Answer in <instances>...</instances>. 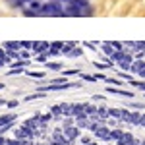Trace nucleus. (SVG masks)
<instances>
[{
    "instance_id": "ddd939ff",
    "label": "nucleus",
    "mask_w": 145,
    "mask_h": 145,
    "mask_svg": "<svg viewBox=\"0 0 145 145\" xmlns=\"http://www.w3.org/2000/svg\"><path fill=\"white\" fill-rule=\"evenodd\" d=\"M0 60H2V64H8L10 62V56H8V50L6 48H0Z\"/></svg>"
},
{
    "instance_id": "f257e3e1",
    "label": "nucleus",
    "mask_w": 145,
    "mask_h": 145,
    "mask_svg": "<svg viewBox=\"0 0 145 145\" xmlns=\"http://www.w3.org/2000/svg\"><path fill=\"white\" fill-rule=\"evenodd\" d=\"M41 16H50V18H62V16H66L64 4H62L60 0L46 2V4L41 6Z\"/></svg>"
},
{
    "instance_id": "5701e85b",
    "label": "nucleus",
    "mask_w": 145,
    "mask_h": 145,
    "mask_svg": "<svg viewBox=\"0 0 145 145\" xmlns=\"http://www.w3.org/2000/svg\"><path fill=\"white\" fill-rule=\"evenodd\" d=\"M52 114L60 116V114H62V106H52Z\"/></svg>"
},
{
    "instance_id": "f3484780",
    "label": "nucleus",
    "mask_w": 145,
    "mask_h": 145,
    "mask_svg": "<svg viewBox=\"0 0 145 145\" xmlns=\"http://www.w3.org/2000/svg\"><path fill=\"white\" fill-rule=\"evenodd\" d=\"M122 135H124V132H120V130H112V132H110L112 139H122Z\"/></svg>"
},
{
    "instance_id": "1a4fd4ad",
    "label": "nucleus",
    "mask_w": 145,
    "mask_h": 145,
    "mask_svg": "<svg viewBox=\"0 0 145 145\" xmlns=\"http://www.w3.org/2000/svg\"><path fill=\"white\" fill-rule=\"evenodd\" d=\"M103 52H105V54L106 56H114V52H116V48H114V46L110 45V43H105V45H103Z\"/></svg>"
},
{
    "instance_id": "bb28decb",
    "label": "nucleus",
    "mask_w": 145,
    "mask_h": 145,
    "mask_svg": "<svg viewBox=\"0 0 145 145\" xmlns=\"http://www.w3.org/2000/svg\"><path fill=\"white\" fill-rule=\"evenodd\" d=\"M106 81H108V83H112V85H120V79H106Z\"/></svg>"
},
{
    "instance_id": "6ab92c4d",
    "label": "nucleus",
    "mask_w": 145,
    "mask_h": 145,
    "mask_svg": "<svg viewBox=\"0 0 145 145\" xmlns=\"http://www.w3.org/2000/svg\"><path fill=\"white\" fill-rule=\"evenodd\" d=\"M27 76H31V78H43L45 74L43 72H27Z\"/></svg>"
},
{
    "instance_id": "393cba45",
    "label": "nucleus",
    "mask_w": 145,
    "mask_h": 145,
    "mask_svg": "<svg viewBox=\"0 0 145 145\" xmlns=\"http://www.w3.org/2000/svg\"><path fill=\"white\" fill-rule=\"evenodd\" d=\"M48 68H50V70H60V64H58V62H50V64H48Z\"/></svg>"
},
{
    "instance_id": "cd10ccee",
    "label": "nucleus",
    "mask_w": 145,
    "mask_h": 145,
    "mask_svg": "<svg viewBox=\"0 0 145 145\" xmlns=\"http://www.w3.org/2000/svg\"><path fill=\"white\" fill-rule=\"evenodd\" d=\"M70 126H72V120L66 118V120H64V128H70Z\"/></svg>"
},
{
    "instance_id": "9b49d317",
    "label": "nucleus",
    "mask_w": 145,
    "mask_h": 145,
    "mask_svg": "<svg viewBox=\"0 0 145 145\" xmlns=\"http://www.w3.org/2000/svg\"><path fill=\"white\" fill-rule=\"evenodd\" d=\"M45 48H48V41H45V43H35V45H33V50H35V52H39V54H41Z\"/></svg>"
},
{
    "instance_id": "20e7f679",
    "label": "nucleus",
    "mask_w": 145,
    "mask_h": 145,
    "mask_svg": "<svg viewBox=\"0 0 145 145\" xmlns=\"http://www.w3.org/2000/svg\"><path fill=\"white\" fill-rule=\"evenodd\" d=\"M4 48L6 50H20L22 48V41H8V43H4Z\"/></svg>"
},
{
    "instance_id": "a878e982",
    "label": "nucleus",
    "mask_w": 145,
    "mask_h": 145,
    "mask_svg": "<svg viewBox=\"0 0 145 145\" xmlns=\"http://www.w3.org/2000/svg\"><path fill=\"white\" fill-rule=\"evenodd\" d=\"M6 105H8V106H10V108H16V106H18V105H20V101H8V103H6Z\"/></svg>"
},
{
    "instance_id": "4468645a",
    "label": "nucleus",
    "mask_w": 145,
    "mask_h": 145,
    "mask_svg": "<svg viewBox=\"0 0 145 145\" xmlns=\"http://www.w3.org/2000/svg\"><path fill=\"white\" fill-rule=\"evenodd\" d=\"M72 48H76V43H68V45H64L62 46V54H70Z\"/></svg>"
},
{
    "instance_id": "72a5a7b5",
    "label": "nucleus",
    "mask_w": 145,
    "mask_h": 145,
    "mask_svg": "<svg viewBox=\"0 0 145 145\" xmlns=\"http://www.w3.org/2000/svg\"><path fill=\"white\" fill-rule=\"evenodd\" d=\"M143 145H145V141H143Z\"/></svg>"
},
{
    "instance_id": "c756f323",
    "label": "nucleus",
    "mask_w": 145,
    "mask_h": 145,
    "mask_svg": "<svg viewBox=\"0 0 145 145\" xmlns=\"http://www.w3.org/2000/svg\"><path fill=\"white\" fill-rule=\"evenodd\" d=\"M139 126H145V114L141 116V122H139Z\"/></svg>"
},
{
    "instance_id": "4be33fe9",
    "label": "nucleus",
    "mask_w": 145,
    "mask_h": 145,
    "mask_svg": "<svg viewBox=\"0 0 145 145\" xmlns=\"http://www.w3.org/2000/svg\"><path fill=\"white\" fill-rule=\"evenodd\" d=\"M46 56H48V52H41V54L37 56V60H39V62H45V60H46Z\"/></svg>"
},
{
    "instance_id": "2eb2a0df",
    "label": "nucleus",
    "mask_w": 145,
    "mask_h": 145,
    "mask_svg": "<svg viewBox=\"0 0 145 145\" xmlns=\"http://www.w3.org/2000/svg\"><path fill=\"white\" fill-rule=\"evenodd\" d=\"M122 112H124V110H118V108H110V110H108V116H114V118H120V120H122Z\"/></svg>"
},
{
    "instance_id": "6e6552de",
    "label": "nucleus",
    "mask_w": 145,
    "mask_h": 145,
    "mask_svg": "<svg viewBox=\"0 0 145 145\" xmlns=\"http://www.w3.org/2000/svg\"><path fill=\"white\" fill-rule=\"evenodd\" d=\"M62 46H64V43H60V41L52 43V45H50V50H48V56H54L58 50H62Z\"/></svg>"
},
{
    "instance_id": "f8f14e48",
    "label": "nucleus",
    "mask_w": 145,
    "mask_h": 145,
    "mask_svg": "<svg viewBox=\"0 0 145 145\" xmlns=\"http://www.w3.org/2000/svg\"><path fill=\"white\" fill-rule=\"evenodd\" d=\"M83 110L87 112V116H95V114H97V108H95V106H93V105H87V103H85V105H83Z\"/></svg>"
},
{
    "instance_id": "39448f33",
    "label": "nucleus",
    "mask_w": 145,
    "mask_h": 145,
    "mask_svg": "<svg viewBox=\"0 0 145 145\" xmlns=\"http://www.w3.org/2000/svg\"><path fill=\"white\" fill-rule=\"evenodd\" d=\"M118 141H120V145H135L137 143L134 137H132V134H124L122 139H118Z\"/></svg>"
},
{
    "instance_id": "7c9ffc66",
    "label": "nucleus",
    "mask_w": 145,
    "mask_h": 145,
    "mask_svg": "<svg viewBox=\"0 0 145 145\" xmlns=\"http://www.w3.org/2000/svg\"><path fill=\"white\" fill-rule=\"evenodd\" d=\"M0 89H4V83H0Z\"/></svg>"
},
{
    "instance_id": "dca6fc26",
    "label": "nucleus",
    "mask_w": 145,
    "mask_h": 145,
    "mask_svg": "<svg viewBox=\"0 0 145 145\" xmlns=\"http://www.w3.org/2000/svg\"><path fill=\"white\" fill-rule=\"evenodd\" d=\"M60 106H62V114H68V116H72V106H70V105H66V103H62Z\"/></svg>"
},
{
    "instance_id": "2f4dec72",
    "label": "nucleus",
    "mask_w": 145,
    "mask_h": 145,
    "mask_svg": "<svg viewBox=\"0 0 145 145\" xmlns=\"http://www.w3.org/2000/svg\"><path fill=\"white\" fill-rule=\"evenodd\" d=\"M0 105H4V101H0Z\"/></svg>"
},
{
    "instance_id": "9d476101",
    "label": "nucleus",
    "mask_w": 145,
    "mask_h": 145,
    "mask_svg": "<svg viewBox=\"0 0 145 145\" xmlns=\"http://www.w3.org/2000/svg\"><path fill=\"white\" fill-rule=\"evenodd\" d=\"M108 93H114V95H122V97H132L130 91H122V89H114V87H106Z\"/></svg>"
},
{
    "instance_id": "f03ea898",
    "label": "nucleus",
    "mask_w": 145,
    "mask_h": 145,
    "mask_svg": "<svg viewBox=\"0 0 145 145\" xmlns=\"http://www.w3.org/2000/svg\"><path fill=\"white\" fill-rule=\"evenodd\" d=\"M64 134H66V139L68 141H74L76 137H78V134H79V128H64Z\"/></svg>"
},
{
    "instance_id": "473e14b6",
    "label": "nucleus",
    "mask_w": 145,
    "mask_h": 145,
    "mask_svg": "<svg viewBox=\"0 0 145 145\" xmlns=\"http://www.w3.org/2000/svg\"><path fill=\"white\" fill-rule=\"evenodd\" d=\"M0 66H2V60H0Z\"/></svg>"
},
{
    "instance_id": "c85d7f7f",
    "label": "nucleus",
    "mask_w": 145,
    "mask_h": 145,
    "mask_svg": "<svg viewBox=\"0 0 145 145\" xmlns=\"http://www.w3.org/2000/svg\"><path fill=\"white\" fill-rule=\"evenodd\" d=\"M66 76H74V74H78V70H68V72H64Z\"/></svg>"
},
{
    "instance_id": "aec40b11",
    "label": "nucleus",
    "mask_w": 145,
    "mask_h": 145,
    "mask_svg": "<svg viewBox=\"0 0 145 145\" xmlns=\"http://www.w3.org/2000/svg\"><path fill=\"white\" fill-rule=\"evenodd\" d=\"M70 56H81V48H72V52H70Z\"/></svg>"
},
{
    "instance_id": "423d86ee",
    "label": "nucleus",
    "mask_w": 145,
    "mask_h": 145,
    "mask_svg": "<svg viewBox=\"0 0 145 145\" xmlns=\"http://www.w3.org/2000/svg\"><path fill=\"white\" fill-rule=\"evenodd\" d=\"M95 135L101 137V139H110V130H106V128H103V126H101L99 130L95 132Z\"/></svg>"
},
{
    "instance_id": "7ed1b4c3",
    "label": "nucleus",
    "mask_w": 145,
    "mask_h": 145,
    "mask_svg": "<svg viewBox=\"0 0 145 145\" xmlns=\"http://www.w3.org/2000/svg\"><path fill=\"white\" fill-rule=\"evenodd\" d=\"M16 118H18L16 114H2V116H0V128H2V126H6V124H12Z\"/></svg>"
},
{
    "instance_id": "0eeeda50",
    "label": "nucleus",
    "mask_w": 145,
    "mask_h": 145,
    "mask_svg": "<svg viewBox=\"0 0 145 145\" xmlns=\"http://www.w3.org/2000/svg\"><path fill=\"white\" fill-rule=\"evenodd\" d=\"M130 70H132V72H135V74H141V72L145 70V62H143V60H137V62H134V64H132V68H130Z\"/></svg>"
},
{
    "instance_id": "a211bd4d",
    "label": "nucleus",
    "mask_w": 145,
    "mask_h": 145,
    "mask_svg": "<svg viewBox=\"0 0 145 145\" xmlns=\"http://www.w3.org/2000/svg\"><path fill=\"white\" fill-rule=\"evenodd\" d=\"M33 45L35 43H31V41H22V48H25V50H29Z\"/></svg>"
},
{
    "instance_id": "412c9836",
    "label": "nucleus",
    "mask_w": 145,
    "mask_h": 145,
    "mask_svg": "<svg viewBox=\"0 0 145 145\" xmlns=\"http://www.w3.org/2000/svg\"><path fill=\"white\" fill-rule=\"evenodd\" d=\"M110 45L114 46L116 50H122V48H124V46H122V43H116V41H110Z\"/></svg>"
},
{
    "instance_id": "b1692460",
    "label": "nucleus",
    "mask_w": 145,
    "mask_h": 145,
    "mask_svg": "<svg viewBox=\"0 0 145 145\" xmlns=\"http://www.w3.org/2000/svg\"><path fill=\"white\" fill-rule=\"evenodd\" d=\"M20 58H22V60H27V58H29V52H27V50H20Z\"/></svg>"
}]
</instances>
